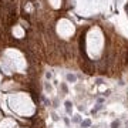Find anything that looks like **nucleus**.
Wrapping results in <instances>:
<instances>
[{
    "label": "nucleus",
    "instance_id": "f257e3e1",
    "mask_svg": "<svg viewBox=\"0 0 128 128\" xmlns=\"http://www.w3.org/2000/svg\"><path fill=\"white\" fill-rule=\"evenodd\" d=\"M64 105H66V112H67L68 115H71V112H73V102L67 100L66 102H64Z\"/></svg>",
    "mask_w": 128,
    "mask_h": 128
},
{
    "label": "nucleus",
    "instance_id": "f03ea898",
    "mask_svg": "<svg viewBox=\"0 0 128 128\" xmlns=\"http://www.w3.org/2000/svg\"><path fill=\"white\" fill-rule=\"evenodd\" d=\"M66 80H67L68 82H76V81H77V76H76V74L68 73L67 76H66Z\"/></svg>",
    "mask_w": 128,
    "mask_h": 128
},
{
    "label": "nucleus",
    "instance_id": "7ed1b4c3",
    "mask_svg": "<svg viewBox=\"0 0 128 128\" xmlns=\"http://www.w3.org/2000/svg\"><path fill=\"white\" fill-rule=\"evenodd\" d=\"M80 125H81V128H90V127H91V120H88V118L87 120H82Z\"/></svg>",
    "mask_w": 128,
    "mask_h": 128
},
{
    "label": "nucleus",
    "instance_id": "20e7f679",
    "mask_svg": "<svg viewBox=\"0 0 128 128\" xmlns=\"http://www.w3.org/2000/svg\"><path fill=\"white\" fill-rule=\"evenodd\" d=\"M120 127H121V121H120V120H114V121L110 124V128H120Z\"/></svg>",
    "mask_w": 128,
    "mask_h": 128
},
{
    "label": "nucleus",
    "instance_id": "39448f33",
    "mask_svg": "<svg viewBox=\"0 0 128 128\" xmlns=\"http://www.w3.org/2000/svg\"><path fill=\"white\" fill-rule=\"evenodd\" d=\"M81 121H82V120H81V117H80L78 114L73 117V122H76V124H81Z\"/></svg>",
    "mask_w": 128,
    "mask_h": 128
},
{
    "label": "nucleus",
    "instance_id": "423d86ee",
    "mask_svg": "<svg viewBox=\"0 0 128 128\" xmlns=\"http://www.w3.org/2000/svg\"><path fill=\"white\" fill-rule=\"evenodd\" d=\"M102 107H104V105H102V104H97L96 107H94V108H92V112H97V111L102 110Z\"/></svg>",
    "mask_w": 128,
    "mask_h": 128
},
{
    "label": "nucleus",
    "instance_id": "0eeeda50",
    "mask_svg": "<svg viewBox=\"0 0 128 128\" xmlns=\"http://www.w3.org/2000/svg\"><path fill=\"white\" fill-rule=\"evenodd\" d=\"M44 88H46V91H48V92L53 91V87H51V84H48V82H46V84H44Z\"/></svg>",
    "mask_w": 128,
    "mask_h": 128
},
{
    "label": "nucleus",
    "instance_id": "6e6552de",
    "mask_svg": "<svg viewBox=\"0 0 128 128\" xmlns=\"http://www.w3.org/2000/svg\"><path fill=\"white\" fill-rule=\"evenodd\" d=\"M94 82H96L97 86H101V84L104 82V80H102V78H96V80H94Z\"/></svg>",
    "mask_w": 128,
    "mask_h": 128
},
{
    "label": "nucleus",
    "instance_id": "1a4fd4ad",
    "mask_svg": "<svg viewBox=\"0 0 128 128\" xmlns=\"http://www.w3.org/2000/svg\"><path fill=\"white\" fill-rule=\"evenodd\" d=\"M61 90H63L64 94H67V92H68V88H67V86H66V84H61Z\"/></svg>",
    "mask_w": 128,
    "mask_h": 128
},
{
    "label": "nucleus",
    "instance_id": "9d476101",
    "mask_svg": "<svg viewBox=\"0 0 128 128\" xmlns=\"http://www.w3.org/2000/svg\"><path fill=\"white\" fill-rule=\"evenodd\" d=\"M41 100H43V102H44L46 105H50V100H47L44 96H41Z\"/></svg>",
    "mask_w": 128,
    "mask_h": 128
},
{
    "label": "nucleus",
    "instance_id": "9b49d317",
    "mask_svg": "<svg viewBox=\"0 0 128 128\" xmlns=\"http://www.w3.org/2000/svg\"><path fill=\"white\" fill-rule=\"evenodd\" d=\"M51 117H53V120H54V121H58V120H60V117L56 114V112H51Z\"/></svg>",
    "mask_w": 128,
    "mask_h": 128
},
{
    "label": "nucleus",
    "instance_id": "f8f14e48",
    "mask_svg": "<svg viewBox=\"0 0 128 128\" xmlns=\"http://www.w3.org/2000/svg\"><path fill=\"white\" fill-rule=\"evenodd\" d=\"M51 77H53V74H51V73H46V78H48V80H50Z\"/></svg>",
    "mask_w": 128,
    "mask_h": 128
},
{
    "label": "nucleus",
    "instance_id": "ddd939ff",
    "mask_svg": "<svg viewBox=\"0 0 128 128\" xmlns=\"http://www.w3.org/2000/svg\"><path fill=\"white\" fill-rule=\"evenodd\" d=\"M110 94H111V90H107V91L104 92V96H105V97H108Z\"/></svg>",
    "mask_w": 128,
    "mask_h": 128
},
{
    "label": "nucleus",
    "instance_id": "4468645a",
    "mask_svg": "<svg viewBox=\"0 0 128 128\" xmlns=\"http://www.w3.org/2000/svg\"><path fill=\"white\" fill-rule=\"evenodd\" d=\"M53 104H54V107L57 108V107H58V101H57V100H54V101H53Z\"/></svg>",
    "mask_w": 128,
    "mask_h": 128
},
{
    "label": "nucleus",
    "instance_id": "2eb2a0df",
    "mask_svg": "<svg viewBox=\"0 0 128 128\" xmlns=\"http://www.w3.org/2000/svg\"><path fill=\"white\" fill-rule=\"evenodd\" d=\"M64 122L67 124V125H70V120L68 118H64Z\"/></svg>",
    "mask_w": 128,
    "mask_h": 128
},
{
    "label": "nucleus",
    "instance_id": "dca6fc26",
    "mask_svg": "<svg viewBox=\"0 0 128 128\" xmlns=\"http://www.w3.org/2000/svg\"><path fill=\"white\" fill-rule=\"evenodd\" d=\"M90 128H98V127H97V125H91Z\"/></svg>",
    "mask_w": 128,
    "mask_h": 128
}]
</instances>
